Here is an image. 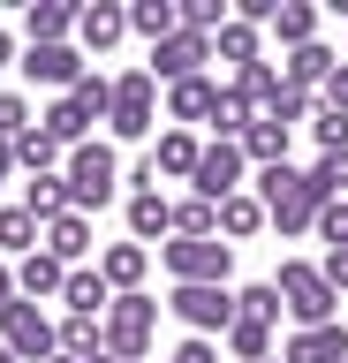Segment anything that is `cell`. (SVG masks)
<instances>
[{"label":"cell","instance_id":"18","mask_svg":"<svg viewBox=\"0 0 348 363\" xmlns=\"http://www.w3.org/2000/svg\"><path fill=\"white\" fill-rule=\"evenodd\" d=\"M38 250H46V257H61V265L76 272V265L99 250V242H91V220H84V212H61V220L46 227V242H38Z\"/></svg>","mask_w":348,"mask_h":363},{"label":"cell","instance_id":"14","mask_svg":"<svg viewBox=\"0 0 348 363\" xmlns=\"http://www.w3.org/2000/svg\"><path fill=\"white\" fill-rule=\"evenodd\" d=\"M129 38V8H114V0H91V8H76V45L84 53H106V45Z\"/></svg>","mask_w":348,"mask_h":363},{"label":"cell","instance_id":"25","mask_svg":"<svg viewBox=\"0 0 348 363\" xmlns=\"http://www.w3.org/2000/svg\"><path fill=\"white\" fill-rule=\"evenodd\" d=\"M265 197H257V189H242V197H228L220 204V242H250V235H265Z\"/></svg>","mask_w":348,"mask_h":363},{"label":"cell","instance_id":"42","mask_svg":"<svg viewBox=\"0 0 348 363\" xmlns=\"http://www.w3.org/2000/svg\"><path fill=\"white\" fill-rule=\"evenodd\" d=\"M310 136H318V152H348V113H310Z\"/></svg>","mask_w":348,"mask_h":363},{"label":"cell","instance_id":"11","mask_svg":"<svg viewBox=\"0 0 348 363\" xmlns=\"http://www.w3.org/2000/svg\"><path fill=\"white\" fill-rule=\"evenodd\" d=\"M167 311L182 318L197 340H212V333H228V325H235V288H174V295H167Z\"/></svg>","mask_w":348,"mask_h":363},{"label":"cell","instance_id":"19","mask_svg":"<svg viewBox=\"0 0 348 363\" xmlns=\"http://www.w3.org/2000/svg\"><path fill=\"white\" fill-rule=\"evenodd\" d=\"M61 311H69V318H106V311H114V288L99 280V265H76V272H69Z\"/></svg>","mask_w":348,"mask_h":363},{"label":"cell","instance_id":"12","mask_svg":"<svg viewBox=\"0 0 348 363\" xmlns=\"http://www.w3.org/2000/svg\"><path fill=\"white\" fill-rule=\"evenodd\" d=\"M220 99H228V91L212 84V76H189V84H174V91H167V121H174V129L220 121Z\"/></svg>","mask_w":348,"mask_h":363},{"label":"cell","instance_id":"32","mask_svg":"<svg viewBox=\"0 0 348 363\" xmlns=\"http://www.w3.org/2000/svg\"><path fill=\"white\" fill-rule=\"evenodd\" d=\"M16 167L23 174H61L69 167V144H53L46 129H30V136H16Z\"/></svg>","mask_w":348,"mask_h":363},{"label":"cell","instance_id":"30","mask_svg":"<svg viewBox=\"0 0 348 363\" xmlns=\"http://www.w3.org/2000/svg\"><path fill=\"white\" fill-rule=\"evenodd\" d=\"M220 340H228L235 363H273V325H257V318H242V311H235V325Z\"/></svg>","mask_w":348,"mask_h":363},{"label":"cell","instance_id":"41","mask_svg":"<svg viewBox=\"0 0 348 363\" xmlns=\"http://www.w3.org/2000/svg\"><path fill=\"white\" fill-rule=\"evenodd\" d=\"M325 250H348V197L341 204H318V227H310Z\"/></svg>","mask_w":348,"mask_h":363},{"label":"cell","instance_id":"26","mask_svg":"<svg viewBox=\"0 0 348 363\" xmlns=\"http://www.w3.org/2000/svg\"><path fill=\"white\" fill-rule=\"evenodd\" d=\"M242 159H250L257 174H265V167H288V129H280V121H265V113H257L250 129H242Z\"/></svg>","mask_w":348,"mask_h":363},{"label":"cell","instance_id":"39","mask_svg":"<svg viewBox=\"0 0 348 363\" xmlns=\"http://www.w3.org/2000/svg\"><path fill=\"white\" fill-rule=\"evenodd\" d=\"M174 235H220V204L182 197V204H174Z\"/></svg>","mask_w":348,"mask_h":363},{"label":"cell","instance_id":"48","mask_svg":"<svg viewBox=\"0 0 348 363\" xmlns=\"http://www.w3.org/2000/svg\"><path fill=\"white\" fill-rule=\"evenodd\" d=\"M8 174H16V144H0V182H8Z\"/></svg>","mask_w":348,"mask_h":363},{"label":"cell","instance_id":"22","mask_svg":"<svg viewBox=\"0 0 348 363\" xmlns=\"http://www.w3.org/2000/svg\"><path fill=\"white\" fill-rule=\"evenodd\" d=\"M167 235H174V197H167V189L159 197H129V242L152 250V242H167Z\"/></svg>","mask_w":348,"mask_h":363},{"label":"cell","instance_id":"35","mask_svg":"<svg viewBox=\"0 0 348 363\" xmlns=\"http://www.w3.org/2000/svg\"><path fill=\"white\" fill-rule=\"evenodd\" d=\"M61 356H76V363L106 356V333H99V318H61Z\"/></svg>","mask_w":348,"mask_h":363},{"label":"cell","instance_id":"27","mask_svg":"<svg viewBox=\"0 0 348 363\" xmlns=\"http://www.w3.org/2000/svg\"><path fill=\"white\" fill-rule=\"evenodd\" d=\"M38 242H46V227L30 220L23 204H0V257H16V265H23Z\"/></svg>","mask_w":348,"mask_h":363},{"label":"cell","instance_id":"13","mask_svg":"<svg viewBox=\"0 0 348 363\" xmlns=\"http://www.w3.org/2000/svg\"><path fill=\"white\" fill-rule=\"evenodd\" d=\"M280 363H348V325L333 318V325H303V333H288Z\"/></svg>","mask_w":348,"mask_h":363},{"label":"cell","instance_id":"34","mask_svg":"<svg viewBox=\"0 0 348 363\" xmlns=\"http://www.w3.org/2000/svg\"><path fill=\"white\" fill-rule=\"evenodd\" d=\"M303 174H310L318 204H341V197H348V152H318L310 167H303Z\"/></svg>","mask_w":348,"mask_h":363},{"label":"cell","instance_id":"8","mask_svg":"<svg viewBox=\"0 0 348 363\" xmlns=\"http://www.w3.org/2000/svg\"><path fill=\"white\" fill-rule=\"evenodd\" d=\"M242 174H250L242 144L212 136V144H205V159H197V182H189V197H205V204H228V197H242Z\"/></svg>","mask_w":348,"mask_h":363},{"label":"cell","instance_id":"3","mask_svg":"<svg viewBox=\"0 0 348 363\" xmlns=\"http://www.w3.org/2000/svg\"><path fill=\"white\" fill-rule=\"evenodd\" d=\"M257 197H265V220H273L280 235H310V227H318V189H310L303 167H265V174H257Z\"/></svg>","mask_w":348,"mask_h":363},{"label":"cell","instance_id":"40","mask_svg":"<svg viewBox=\"0 0 348 363\" xmlns=\"http://www.w3.org/2000/svg\"><path fill=\"white\" fill-rule=\"evenodd\" d=\"M38 121H30V99L23 91H0V144H16V136H30Z\"/></svg>","mask_w":348,"mask_h":363},{"label":"cell","instance_id":"45","mask_svg":"<svg viewBox=\"0 0 348 363\" xmlns=\"http://www.w3.org/2000/svg\"><path fill=\"white\" fill-rule=\"evenodd\" d=\"M318 272L333 280V295H348V250H325V265H318Z\"/></svg>","mask_w":348,"mask_h":363},{"label":"cell","instance_id":"21","mask_svg":"<svg viewBox=\"0 0 348 363\" xmlns=\"http://www.w3.org/2000/svg\"><path fill=\"white\" fill-rule=\"evenodd\" d=\"M23 38L30 45H69L76 38V8H69V0H38V8H23Z\"/></svg>","mask_w":348,"mask_h":363},{"label":"cell","instance_id":"38","mask_svg":"<svg viewBox=\"0 0 348 363\" xmlns=\"http://www.w3.org/2000/svg\"><path fill=\"white\" fill-rule=\"evenodd\" d=\"M69 99H76L84 113H91V121H106V113H114V76H106V68H91V76H84V84H76Z\"/></svg>","mask_w":348,"mask_h":363},{"label":"cell","instance_id":"28","mask_svg":"<svg viewBox=\"0 0 348 363\" xmlns=\"http://www.w3.org/2000/svg\"><path fill=\"white\" fill-rule=\"evenodd\" d=\"M212 61H228V68H250V61H265V53H257V23H220V30H212Z\"/></svg>","mask_w":348,"mask_h":363},{"label":"cell","instance_id":"16","mask_svg":"<svg viewBox=\"0 0 348 363\" xmlns=\"http://www.w3.org/2000/svg\"><path fill=\"white\" fill-rule=\"evenodd\" d=\"M197 159H205L197 129H159V144H152V167H159V182H197Z\"/></svg>","mask_w":348,"mask_h":363},{"label":"cell","instance_id":"33","mask_svg":"<svg viewBox=\"0 0 348 363\" xmlns=\"http://www.w3.org/2000/svg\"><path fill=\"white\" fill-rule=\"evenodd\" d=\"M273 38L296 53V45H318V8L310 0H280V16H273Z\"/></svg>","mask_w":348,"mask_h":363},{"label":"cell","instance_id":"9","mask_svg":"<svg viewBox=\"0 0 348 363\" xmlns=\"http://www.w3.org/2000/svg\"><path fill=\"white\" fill-rule=\"evenodd\" d=\"M30 76V84H46V91H61V99H69L76 84H84V76H91V61H84V45H23V61H16Z\"/></svg>","mask_w":348,"mask_h":363},{"label":"cell","instance_id":"4","mask_svg":"<svg viewBox=\"0 0 348 363\" xmlns=\"http://www.w3.org/2000/svg\"><path fill=\"white\" fill-rule=\"evenodd\" d=\"M273 288H280V311L296 318V333H303V325H333V311H341L333 280H325L318 265H303V257H280Z\"/></svg>","mask_w":348,"mask_h":363},{"label":"cell","instance_id":"36","mask_svg":"<svg viewBox=\"0 0 348 363\" xmlns=\"http://www.w3.org/2000/svg\"><path fill=\"white\" fill-rule=\"evenodd\" d=\"M235 311L257 318V325H280V288L273 280H250V288H235Z\"/></svg>","mask_w":348,"mask_h":363},{"label":"cell","instance_id":"37","mask_svg":"<svg viewBox=\"0 0 348 363\" xmlns=\"http://www.w3.org/2000/svg\"><path fill=\"white\" fill-rule=\"evenodd\" d=\"M318 113V91H296V84H280V99L265 106V121H280V129H296V121H310Z\"/></svg>","mask_w":348,"mask_h":363},{"label":"cell","instance_id":"23","mask_svg":"<svg viewBox=\"0 0 348 363\" xmlns=\"http://www.w3.org/2000/svg\"><path fill=\"white\" fill-rule=\"evenodd\" d=\"M23 212L38 227H53L61 212H76V204H69V174H23Z\"/></svg>","mask_w":348,"mask_h":363},{"label":"cell","instance_id":"31","mask_svg":"<svg viewBox=\"0 0 348 363\" xmlns=\"http://www.w3.org/2000/svg\"><path fill=\"white\" fill-rule=\"evenodd\" d=\"M129 30H137V38H174V30H182V0H137V8H129Z\"/></svg>","mask_w":348,"mask_h":363},{"label":"cell","instance_id":"47","mask_svg":"<svg viewBox=\"0 0 348 363\" xmlns=\"http://www.w3.org/2000/svg\"><path fill=\"white\" fill-rule=\"evenodd\" d=\"M8 303H16V265L0 257V311H8Z\"/></svg>","mask_w":348,"mask_h":363},{"label":"cell","instance_id":"10","mask_svg":"<svg viewBox=\"0 0 348 363\" xmlns=\"http://www.w3.org/2000/svg\"><path fill=\"white\" fill-rule=\"evenodd\" d=\"M205 61H212V38H205V30H174V38L152 45V61H144V68H152V84L174 91V84H189V76H205Z\"/></svg>","mask_w":348,"mask_h":363},{"label":"cell","instance_id":"6","mask_svg":"<svg viewBox=\"0 0 348 363\" xmlns=\"http://www.w3.org/2000/svg\"><path fill=\"white\" fill-rule=\"evenodd\" d=\"M106 129L121 144H144V136L159 129V84H152V68H121L114 76V113H106Z\"/></svg>","mask_w":348,"mask_h":363},{"label":"cell","instance_id":"43","mask_svg":"<svg viewBox=\"0 0 348 363\" xmlns=\"http://www.w3.org/2000/svg\"><path fill=\"white\" fill-rule=\"evenodd\" d=\"M318 106H325V113H348V61H341V68H333V76L318 84Z\"/></svg>","mask_w":348,"mask_h":363},{"label":"cell","instance_id":"46","mask_svg":"<svg viewBox=\"0 0 348 363\" xmlns=\"http://www.w3.org/2000/svg\"><path fill=\"white\" fill-rule=\"evenodd\" d=\"M16 61H23V45H16V30L0 23V68H16Z\"/></svg>","mask_w":348,"mask_h":363},{"label":"cell","instance_id":"20","mask_svg":"<svg viewBox=\"0 0 348 363\" xmlns=\"http://www.w3.org/2000/svg\"><path fill=\"white\" fill-rule=\"evenodd\" d=\"M228 99H235V106H242V113H265V106H273V99H280V68H273V61H250V68H235Z\"/></svg>","mask_w":348,"mask_h":363},{"label":"cell","instance_id":"49","mask_svg":"<svg viewBox=\"0 0 348 363\" xmlns=\"http://www.w3.org/2000/svg\"><path fill=\"white\" fill-rule=\"evenodd\" d=\"M46 363H76V356H46Z\"/></svg>","mask_w":348,"mask_h":363},{"label":"cell","instance_id":"15","mask_svg":"<svg viewBox=\"0 0 348 363\" xmlns=\"http://www.w3.org/2000/svg\"><path fill=\"white\" fill-rule=\"evenodd\" d=\"M144 272H152V250H144V242H106V250H99V280H106L114 295H137Z\"/></svg>","mask_w":348,"mask_h":363},{"label":"cell","instance_id":"2","mask_svg":"<svg viewBox=\"0 0 348 363\" xmlns=\"http://www.w3.org/2000/svg\"><path fill=\"white\" fill-rule=\"evenodd\" d=\"M159 311H167V303H159V295H114V311H106V318H99V333H106V356H114V363H144V356H152V340H159Z\"/></svg>","mask_w":348,"mask_h":363},{"label":"cell","instance_id":"5","mask_svg":"<svg viewBox=\"0 0 348 363\" xmlns=\"http://www.w3.org/2000/svg\"><path fill=\"white\" fill-rule=\"evenodd\" d=\"M61 174H69V204L91 220L99 204H114V189H121V152L91 136V144H76V152H69V167H61Z\"/></svg>","mask_w":348,"mask_h":363},{"label":"cell","instance_id":"52","mask_svg":"<svg viewBox=\"0 0 348 363\" xmlns=\"http://www.w3.org/2000/svg\"><path fill=\"white\" fill-rule=\"evenodd\" d=\"M273 363H280V356H273Z\"/></svg>","mask_w":348,"mask_h":363},{"label":"cell","instance_id":"51","mask_svg":"<svg viewBox=\"0 0 348 363\" xmlns=\"http://www.w3.org/2000/svg\"><path fill=\"white\" fill-rule=\"evenodd\" d=\"M91 363H114V356H91Z\"/></svg>","mask_w":348,"mask_h":363},{"label":"cell","instance_id":"29","mask_svg":"<svg viewBox=\"0 0 348 363\" xmlns=\"http://www.w3.org/2000/svg\"><path fill=\"white\" fill-rule=\"evenodd\" d=\"M38 129H46L53 144H69V152H76V144H91V113L76 106V99H53V106L38 113Z\"/></svg>","mask_w":348,"mask_h":363},{"label":"cell","instance_id":"7","mask_svg":"<svg viewBox=\"0 0 348 363\" xmlns=\"http://www.w3.org/2000/svg\"><path fill=\"white\" fill-rule=\"evenodd\" d=\"M0 348H8L16 363H46V356H61V325H53L38 303L16 295V303L0 311Z\"/></svg>","mask_w":348,"mask_h":363},{"label":"cell","instance_id":"50","mask_svg":"<svg viewBox=\"0 0 348 363\" xmlns=\"http://www.w3.org/2000/svg\"><path fill=\"white\" fill-rule=\"evenodd\" d=\"M0 363H16V356H8V348H0Z\"/></svg>","mask_w":348,"mask_h":363},{"label":"cell","instance_id":"44","mask_svg":"<svg viewBox=\"0 0 348 363\" xmlns=\"http://www.w3.org/2000/svg\"><path fill=\"white\" fill-rule=\"evenodd\" d=\"M167 363H220V348H212V340H197V333H189V340H182V348H174V356H167Z\"/></svg>","mask_w":348,"mask_h":363},{"label":"cell","instance_id":"17","mask_svg":"<svg viewBox=\"0 0 348 363\" xmlns=\"http://www.w3.org/2000/svg\"><path fill=\"white\" fill-rule=\"evenodd\" d=\"M61 288H69V265L46 257V250H30L23 265H16V295L23 303H61Z\"/></svg>","mask_w":348,"mask_h":363},{"label":"cell","instance_id":"1","mask_svg":"<svg viewBox=\"0 0 348 363\" xmlns=\"http://www.w3.org/2000/svg\"><path fill=\"white\" fill-rule=\"evenodd\" d=\"M159 265H167L174 288H228L235 242H220V235H167V242H159Z\"/></svg>","mask_w":348,"mask_h":363},{"label":"cell","instance_id":"24","mask_svg":"<svg viewBox=\"0 0 348 363\" xmlns=\"http://www.w3.org/2000/svg\"><path fill=\"white\" fill-rule=\"evenodd\" d=\"M333 68H341V53H333V45H296V53L280 61V84H296V91H318L325 76H333Z\"/></svg>","mask_w":348,"mask_h":363}]
</instances>
